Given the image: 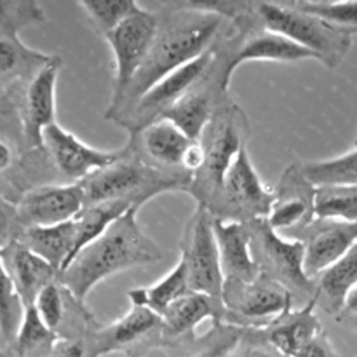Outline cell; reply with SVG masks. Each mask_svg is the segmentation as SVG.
Listing matches in <instances>:
<instances>
[{"mask_svg": "<svg viewBox=\"0 0 357 357\" xmlns=\"http://www.w3.org/2000/svg\"><path fill=\"white\" fill-rule=\"evenodd\" d=\"M303 13H309L319 20L326 21L331 26L349 35L357 33V2H309L300 0L291 2Z\"/></svg>", "mask_w": 357, "mask_h": 357, "instance_id": "cell-33", "label": "cell"}, {"mask_svg": "<svg viewBox=\"0 0 357 357\" xmlns=\"http://www.w3.org/2000/svg\"><path fill=\"white\" fill-rule=\"evenodd\" d=\"M342 312H344L345 316L356 317L357 319V286L352 289L351 295L347 296V300H345V305H344V310H342Z\"/></svg>", "mask_w": 357, "mask_h": 357, "instance_id": "cell-41", "label": "cell"}, {"mask_svg": "<svg viewBox=\"0 0 357 357\" xmlns=\"http://www.w3.org/2000/svg\"><path fill=\"white\" fill-rule=\"evenodd\" d=\"M129 209H136L135 206L126 201H108L100 204L86 206L79 216L77 223V255L89 246L93 241L103 236L119 218L126 215ZM75 255V257H77Z\"/></svg>", "mask_w": 357, "mask_h": 357, "instance_id": "cell-27", "label": "cell"}, {"mask_svg": "<svg viewBox=\"0 0 357 357\" xmlns=\"http://www.w3.org/2000/svg\"><path fill=\"white\" fill-rule=\"evenodd\" d=\"M44 21L37 2H0V100L23 96L28 82L51 61V54L26 47L20 38L23 28Z\"/></svg>", "mask_w": 357, "mask_h": 357, "instance_id": "cell-5", "label": "cell"}, {"mask_svg": "<svg viewBox=\"0 0 357 357\" xmlns=\"http://www.w3.org/2000/svg\"><path fill=\"white\" fill-rule=\"evenodd\" d=\"M190 181L192 174L187 171L159 169L145 162L136 153L131 143H128L117 162L94 173L80 185L86 206L108 201H126L139 209L146 201L164 192H188Z\"/></svg>", "mask_w": 357, "mask_h": 357, "instance_id": "cell-3", "label": "cell"}, {"mask_svg": "<svg viewBox=\"0 0 357 357\" xmlns=\"http://www.w3.org/2000/svg\"><path fill=\"white\" fill-rule=\"evenodd\" d=\"M293 234L305 246L303 271L312 281L357 244V223L314 218L309 225L293 230Z\"/></svg>", "mask_w": 357, "mask_h": 357, "instance_id": "cell-17", "label": "cell"}, {"mask_svg": "<svg viewBox=\"0 0 357 357\" xmlns=\"http://www.w3.org/2000/svg\"><path fill=\"white\" fill-rule=\"evenodd\" d=\"M215 54L216 45L202 56H199L197 59L187 63L181 68L174 70L173 73L164 77L149 93L139 98L135 108L126 117L117 121V124L128 129L129 136H135L145 128H149L150 124H153V122L160 121L166 115V112L173 108L208 72L213 59H215Z\"/></svg>", "mask_w": 357, "mask_h": 357, "instance_id": "cell-12", "label": "cell"}, {"mask_svg": "<svg viewBox=\"0 0 357 357\" xmlns=\"http://www.w3.org/2000/svg\"><path fill=\"white\" fill-rule=\"evenodd\" d=\"M21 225L51 227L75 220L86 208L80 183L35 185L16 199Z\"/></svg>", "mask_w": 357, "mask_h": 357, "instance_id": "cell-15", "label": "cell"}, {"mask_svg": "<svg viewBox=\"0 0 357 357\" xmlns=\"http://www.w3.org/2000/svg\"><path fill=\"white\" fill-rule=\"evenodd\" d=\"M275 192L261 181L244 146L227 171L218 195L208 211L222 222L250 223L267 220Z\"/></svg>", "mask_w": 357, "mask_h": 357, "instance_id": "cell-9", "label": "cell"}, {"mask_svg": "<svg viewBox=\"0 0 357 357\" xmlns=\"http://www.w3.org/2000/svg\"><path fill=\"white\" fill-rule=\"evenodd\" d=\"M58 340V335L42 323L35 307H26L20 331L6 349H9L13 357H49Z\"/></svg>", "mask_w": 357, "mask_h": 357, "instance_id": "cell-29", "label": "cell"}, {"mask_svg": "<svg viewBox=\"0 0 357 357\" xmlns=\"http://www.w3.org/2000/svg\"><path fill=\"white\" fill-rule=\"evenodd\" d=\"M157 31H159L157 13L139 6L136 13L126 17L110 33L105 35V40L110 45L115 61V84L110 105H115L121 100L131 80L135 79L136 72L142 68L155 40Z\"/></svg>", "mask_w": 357, "mask_h": 357, "instance_id": "cell-11", "label": "cell"}, {"mask_svg": "<svg viewBox=\"0 0 357 357\" xmlns=\"http://www.w3.org/2000/svg\"><path fill=\"white\" fill-rule=\"evenodd\" d=\"M187 293H190L187 268H185L183 260L180 258L178 264L174 265L173 271L167 275H164L159 282H155L153 286H149V288L131 289L128 293V298L131 302V305H145L149 309H152L153 312L159 314V316H162L164 310L171 303L180 300Z\"/></svg>", "mask_w": 357, "mask_h": 357, "instance_id": "cell-26", "label": "cell"}, {"mask_svg": "<svg viewBox=\"0 0 357 357\" xmlns=\"http://www.w3.org/2000/svg\"><path fill=\"white\" fill-rule=\"evenodd\" d=\"M215 236L225 281L253 282L261 278V271L251 251V236L246 223L215 218Z\"/></svg>", "mask_w": 357, "mask_h": 357, "instance_id": "cell-20", "label": "cell"}, {"mask_svg": "<svg viewBox=\"0 0 357 357\" xmlns=\"http://www.w3.org/2000/svg\"><path fill=\"white\" fill-rule=\"evenodd\" d=\"M0 357H13V354L9 352V349L0 347Z\"/></svg>", "mask_w": 357, "mask_h": 357, "instance_id": "cell-42", "label": "cell"}, {"mask_svg": "<svg viewBox=\"0 0 357 357\" xmlns=\"http://www.w3.org/2000/svg\"><path fill=\"white\" fill-rule=\"evenodd\" d=\"M24 227L17 215L16 199L0 192V251L21 239Z\"/></svg>", "mask_w": 357, "mask_h": 357, "instance_id": "cell-35", "label": "cell"}, {"mask_svg": "<svg viewBox=\"0 0 357 357\" xmlns=\"http://www.w3.org/2000/svg\"><path fill=\"white\" fill-rule=\"evenodd\" d=\"M250 136V122L234 101L227 100L216 108L211 121L202 131L199 143L204 152V162L192 174L188 194L199 206L209 209L218 195L227 171L234 164Z\"/></svg>", "mask_w": 357, "mask_h": 357, "instance_id": "cell-4", "label": "cell"}, {"mask_svg": "<svg viewBox=\"0 0 357 357\" xmlns=\"http://www.w3.org/2000/svg\"><path fill=\"white\" fill-rule=\"evenodd\" d=\"M162 337V317L145 305H131L124 317L107 326H96L84 337L87 356L101 357L117 351H131L152 338Z\"/></svg>", "mask_w": 357, "mask_h": 357, "instance_id": "cell-16", "label": "cell"}, {"mask_svg": "<svg viewBox=\"0 0 357 357\" xmlns=\"http://www.w3.org/2000/svg\"><path fill=\"white\" fill-rule=\"evenodd\" d=\"M261 337L282 357H293L302 351L312 338L323 333L319 319L316 316V300L282 314L268 326L260 330Z\"/></svg>", "mask_w": 357, "mask_h": 357, "instance_id": "cell-22", "label": "cell"}, {"mask_svg": "<svg viewBox=\"0 0 357 357\" xmlns=\"http://www.w3.org/2000/svg\"><path fill=\"white\" fill-rule=\"evenodd\" d=\"M129 143L145 162L167 171H185L183 160L194 139L173 122L160 119L131 136Z\"/></svg>", "mask_w": 357, "mask_h": 357, "instance_id": "cell-19", "label": "cell"}, {"mask_svg": "<svg viewBox=\"0 0 357 357\" xmlns=\"http://www.w3.org/2000/svg\"><path fill=\"white\" fill-rule=\"evenodd\" d=\"M354 146H357V136H356V142H354Z\"/></svg>", "mask_w": 357, "mask_h": 357, "instance_id": "cell-43", "label": "cell"}, {"mask_svg": "<svg viewBox=\"0 0 357 357\" xmlns=\"http://www.w3.org/2000/svg\"><path fill=\"white\" fill-rule=\"evenodd\" d=\"M251 236V251L261 274L291 293L295 303L305 307L316 300V282L303 271L305 246L298 239H284L267 220L246 223Z\"/></svg>", "mask_w": 357, "mask_h": 357, "instance_id": "cell-7", "label": "cell"}, {"mask_svg": "<svg viewBox=\"0 0 357 357\" xmlns=\"http://www.w3.org/2000/svg\"><path fill=\"white\" fill-rule=\"evenodd\" d=\"M21 155H23V152L16 143L7 138H0V178H3L6 181L10 180Z\"/></svg>", "mask_w": 357, "mask_h": 357, "instance_id": "cell-38", "label": "cell"}, {"mask_svg": "<svg viewBox=\"0 0 357 357\" xmlns=\"http://www.w3.org/2000/svg\"><path fill=\"white\" fill-rule=\"evenodd\" d=\"M291 293L261 274L253 282L225 281L223 284V323L244 330H264L282 314L293 310Z\"/></svg>", "mask_w": 357, "mask_h": 357, "instance_id": "cell-10", "label": "cell"}, {"mask_svg": "<svg viewBox=\"0 0 357 357\" xmlns=\"http://www.w3.org/2000/svg\"><path fill=\"white\" fill-rule=\"evenodd\" d=\"M229 357H282L261 337L260 330H248Z\"/></svg>", "mask_w": 357, "mask_h": 357, "instance_id": "cell-37", "label": "cell"}, {"mask_svg": "<svg viewBox=\"0 0 357 357\" xmlns=\"http://www.w3.org/2000/svg\"><path fill=\"white\" fill-rule=\"evenodd\" d=\"M314 218L357 223V187L316 188Z\"/></svg>", "mask_w": 357, "mask_h": 357, "instance_id": "cell-30", "label": "cell"}, {"mask_svg": "<svg viewBox=\"0 0 357 357\" xmlns=\"http://www.w3.org/2000/svg\"><path fill=\"white\" fill-rule=\"evenodd\" d=\"M157 16L159 31L152 49L121 100L108 107L107 119L110 121H121L164 77L215 47L230 23L220 14L194 9L185 2L164 3Z\"/></svg>", "mask_w": 357, "mask_h": 357, "instance_id": "cell-1", "label": "cell"}, {"mask_svg": "<svg viewBox=\"0 0 357 357\" xmlns=\"http://www.w3.org/2000/svg\"><path fill=\"white\" fill-rule=\"evenodd\" d=\"M136 213L138 209H129L59 274L61 284L80 303H86L91 289L103 279L129 268L152 265L162 258L159 246L136 222Z\"/></svg>", "mask_w": 357, "mask_h": 357, "instance_id": "cell-2", "label": "cell"}, {"mask_svg": "<svg viewBox=\"0 0 357 357\" xmlns=\"http://www.w3.org/2000/svg\"><path fill=\"white\" fill-rule=\"evenodd\" d=\"M180 258L187 268L190 291L211 298L225 316V307H223L225 278L220 260L218 241L215 236V216L202 206H197L185 229Z\"/></svg>", "mask_w": 357, "mask_h": 357, "instance_id": "cell-8", "label": "cell"}, {"mask_svg": "<svg viewBox=\"0 0 357 357\" xmlns=\"http://www.w3.org/2000/svg\"><path fill=\"white\" fill-rule=\"evenodd\" d=\"M248 330L232 324L220 323L209 330L195 345V351L187 357H229L239 345Z\"/></svg>", "mask_w": 357, "mask_h": 357, "instance_id": "cell-34", "label": "cell"}, {"mask_svg": "<svg viewBox=\"0 0 357 357\" xmlns=\"http://www.w3.org/2000/svg\"><path fill=\"white\" fill-rule=\"evenodd\" d=\"M300 169L316 188L357 187V146L333 159L302 164Z\"/></svg>", "mask_w": 357, "mask_h": 357, "instance_id": "cell-28", "label": "cell"}, {"mask_svg": "<svg viewBox=\"0 0 357 357\" xmlns=\"http://www.w3.org/2000/svg\"><path fill=\"white\" fill-rule=\"evenodd\" d=\"M79 6L89 17L94 30L105 37L114 28H117L126 17L136 13L139 3L132 0H82Z\"/></svg>", "mask_w": 357, "mask_h": 357, "instance_id": "cell-32", "label": "cell"}, {"mask_svg": "<svg viewBox=\"0 0 357 357\" xmlns=\"http://www.w3.org/2000/svg\"><path fill=\"white\" fill-rule=\"evenodd\" d=\"M316 305L328 314H340L357 286V244L316 279Z\"/></svg>", "mask_w": 357, "mask_h": 357, "instance_id": "cell-25", "label": "cell"}, {"mask_svg": "<svg viewBox=\"0 0 357 357\" xmlns=\"http://www.w3.org/2000/svg\"><path fill=\"white\" fill-rule=\"evenodd\" d=\"M20 101L21 98H2L0 100V138L10 139L20 146L21 152H24Z\"/></svg>", "mask_w": 357, "mask_h": 357, "instance_id": "cell-36", "label": "cell"}, {"mask_svg": "<svg viewBox=\"0 0 357 357\" xmlns=\"http://www.w3.org/2000/svg\"><path fill=\"white\" fill-rule=\"evenodd\" d=\"M24 310L26 307L7 272L0 251V344L2 347H9L14 342L23 323Z\"/></svg>", "mask_w": 357, "mask_h": 357, "instance_id": "cell-31", "label": "cell"}, {"mask_svg": "<svg viewBox=\"0 0 357 357\" xmlns=\"http://www.w3.org/2000/svg\"><path fill=\"white\" fill-rule=\"evenodd\" d=\"M49 357H89L84 338H59Z\"/></svg>", "mask_w": 357, "mask_h": 357, "instance_id": "cell-39", "label": "cell"}, {"mask_svg": "<svg viewBox=\"0 0 357 357\" xmlns=\"http://www.w3.org/2000/svg\"><path fill=\"white\" fill-rule=\"evenodd\" d=\"M2 260L24 307H33L42 289L59 279V272L28 250L21 241H16L2 251Z\"/></svg>", "mask_w": 357, "mask_h": 357, "instance_id": "cell-21", "label": "cell"}, {"mask_svg": "<svg viewBox=\"0 0 357 357\" xmlns=\"http://www.w3.org/2000/svg\"><path fill=\"white\" fill-rule=\"evenodd\" d=\"M42 143L52 169L58 171L70 183H82L94 173L117 162L124 153V149L112 152L93 149L58 122L45 128Z\"/></svg>", "mask_w": 357, "mask_h": 357, "instance_id": "cell-13", "label": "cell"}, {"mask_svg": "<svg viewBox=\"0 0 357 357\" xmlns=\"http://www.w3.org/2000/svg\"><path fill=\"white\" fill-rule=\"evenodd\" d=\"M20 241L61 274L77 255V223L72 220L51 227H28Z\"/></svg>", "mask_w": 357, "mask_h": 357, "instance_id": "cell-23", "label": "cell"}, {"mask_svg": "<svg viewBox=\"0 0 357 357\" xmlns=\"http://www.w3.org/2000/svg\"><path fill=\"white\" fill-rule=\"evenodd\" d=\"M293 357H338L335 354L333 347H331L330 340L326 338V335L321 333L316 338L309 342L302 351L296 352Z\"/></svg>", "mask_w": 357, "mask_h": 357, "instance_id": "cell-40", "label": "cell"}, {"mask_svg": "<svg viewBox=\"0 0 357 357\" xmlns=\"http://www.w3.org/2000/svg\"><path fill=\"white\" fill-rule=\"evenodd\" d=\"M316 187L302 173L300 166L284 171L275 192V201L267 216V223L275 232L302 229L314 220Z\"/></svg>", "mask_w": 357, "mask_h": 357, "instance_id": "cell-18", "label": "cell"}, {"mask_svg": "<svg viewBox=\"0 0 357 357\" xmlns=\"http://www.w3.org/2000/svg\"><path fill=\"white\" fill-rule=\"evenodd\" d=\"M162 338L166 340H180V338L192 337L195 328L206 319H213V323H223V310L215 305L211 298L201 293H187L171 303L162 316Z\"/></svg>", "mask_w": 357, "mask_h": 357, "instance_id": "cell-24", "label": "cell"}, {"mask_svg": "<svg viewBox=\"0 0 357 357\" xmlns=\"http://www.w3.org/2000/svg\"><path fill=\"white\" fill-rule=\"evenodd\" d=\"M257 16L265 30L310 51L328 68H337L352 45V35L347 31L303 13L291 2H257Z\"/></svg>", "mask_w": 357, "mask_h": 357, "instance_id": "cell-6", "label": "cell"}, {"mask_svg": "<svg viewBox=\"0 0 357 357\" xmlns=\"http://www.w3.org/2000/svg\"><path fill=\"white\" fill-rule=\"evenodd\" d=\"M63 61L52 56L51 61L37 72L24 87L20 101L21 126H23L24 152H44L42 135L45 128L56 122V86Z\"/></svg>", "mask_w": 357, "mask_h": 357, "instance_id": "cell-14", "label": "cell"}]
</instances>
